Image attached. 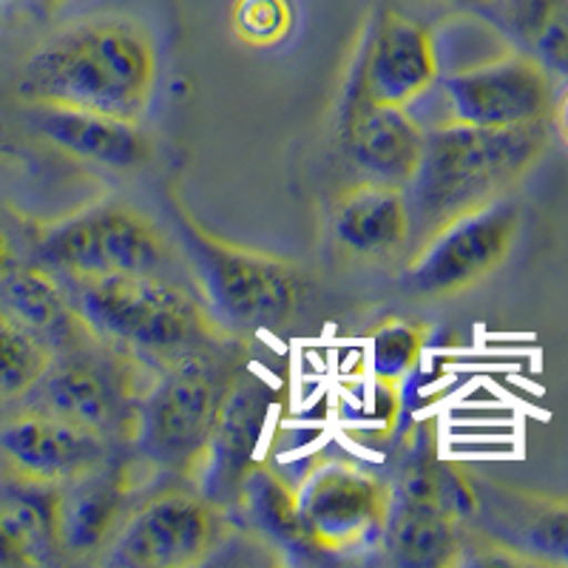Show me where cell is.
<instances>
[{
  "label": "cell",
  "instance_id": "5b68a950",
  "mask_svg": "<svg viewBox=\"0 0 568 568\" xmlns=\"http://www.w3.org/2000/svg\"><path fill=\"white\" fill-rule=\"evenodd\" d=\"M169 216L176 242L194 271L200 296L213 318L233 336L282 329L296 318L304 298V271L284 256L227 242L169 196Z\"/></svg>",
  "mask_w": 568,
  "mask_h": 568
},
{
  "label": "cell",
  "instance_id": "7a4b0ae2",
  "mask_svg": "<svg viewBox=\"0 0 568 568\" xmlns=\"http://www.w3.org/2000/svg\"><path fill=\"white\" fill-rule=\"evenodd\" d=\"M91 336L129 355L151 375L222 349L233 336L207 311L196 287L151 273L60 276Z\"/></svg>",
  "mask_w": 568,
  "mask_h": 568
},
{
  "label": "cell",
  "instance_id": "7c38bea8",
  "mask_svg": "<svg viewBox=\"0 0 568 568\" xmlns=\"http://www.w3.org/2000/svg\"><path fill=\"white\" fill-rule=\"evenodd\" d=\"M475 506L464 526L517 562L568 568V500L471 478Z\"/></svg>",
  "mask_w": 568,
  "mask_h": 568
},
{
  "label": "cell",
  "instance_id": "f1b7e54d",
  "mask_svg": "<svg viewBox=\"0 0 568 568\" xmlns=\"http://www.w3.org/2000/svg\"><path fill=\"white\" fill-rule=\"evenodd\" d=\"M551 116H555L557 134H560L562 142L568 145V91L555 103V111H551Z\"/></svg>",
  "mask_w": 568,
  "mask_h": 568
},
{
  "label": "cell",
  "instance_id": "4316f807",
  "mask_svg": "<svg viewBox=\"0 0 568 568\" xmlns=\"http://www.w3.org/2000/svg\"><path fill=\"white\" fill-rule=\"evenodd\" d=\"M0 566H32V560L27 557L18 537L9 529L3 511H0Z\"/></svg>",
  "mask_w": 568,
  "mask_h": 568
},
{
  "label": "cell",
  "instance_id": "4dcf8cb0",
  "mask_svg": "<svg viewBox=\"0 0 568 568\" xmlns=\"http://www.w3.org/2000/svg\"><path fill=\"white\" fill-rule=\"evenodd\" d=\"M43 3H60V0H43Z\"/></svg>",
  "mask_w": 568,
  "mask_h": 568
},
{
  "label": "cell",
  "instance_id": "d6986e66",
  "mask_svg": "<svg viewBox=\"0 0 568 568\" xmlns=\"http://www.w3.org/2000/svg\"><path fill=\"white\" fill-rule=\"evenodd\" d=\"M333 242L355 258H389L413 242L404 187L384 182H355L342 191L329 213Z\"/></svg>",
  "mask_w": 568,
  "mask_h": 568
},
{
  "label": "cell",
  "instance_id": "6da1fadb",
  "mask_svg": "<svg viewBox=\"0 0 568 568\" xmlns=\"http://www.w3.org/2000/svg\"><path fill=\"white\" fill-rule=\"evenodd\" d=\"M160 58L131 18H89L45 40L20 71L27 103L63 105L142 123L154 100Z\"/></svg>",
  "mask_w": 568,
  "mask_h": 568
},
{
  "label": "cell",
  "instance_id": "8fae6325",
  "mask_svg": "<svg viewBox=\"0 0 568 568\" xmlns=\"http://www.w3.org/2000/svg\"><path fill=\"white\" fill-rule=\"evenodd\" d=\"M438 89L449 123L515 129L546 123L555 111V74L520 49L455 71Z\"/></svg>",
  "mask_w": 568,
  "mask_h": 568
},
{
  "label": "cell",
  "instance_id": "ac0fdd59",
  "mask_svg": "<svg viewBox=\"0 0 568 568\" xmlns=\"http://www.w3.org/2000/svg\"><path fill=\"white\" fill-rule=\"evenodd\" d=\"M387 562L400 568H446L464 562V520L433 495L395 489L387 520L378 531Z\"/></svg>",
  "mask_w": 568,
  "mask_h": 568
},
{
  "label": "cell",
  "instance_id": "3957f363",
  "mask_svg": "<svg viewBox=\"0 0 568 568\" xmlns=\"http://www.w3.org/2000/svg\"><path fill=\"white\" fill-rule=\"evenodd\" d=\"M546 149V123L480 129L446 120L426 131L420 165L404 187L415 242L460 213L509 196Z\"/></svg>",
  "mask_w": 568,
  "mask_h": 568
},
{
  "label": "cell",
  "instance_id": "8992f818",
  "mask_svg": "<svg viewBox=\"0 0 568 568\" xmlns=\"http://www.w3.org/2000/svg\"><path fill=\"white\" fill-rule=\"evenodd\" d=\"M34 258L58 276L151 273L196 287L182 247L176 251L169 233L125 202H94L40 225Z\"/></svg>",
  "mask_w": 568,
  "mask_h": 568
},
{
  "label": "cell",
  "instance_id": "83f0119b",
  "mask_svg": "<svg viewBox=\"0 0 568 568\" xmlns=\"http://www.w3.org/2000/svg\"><path fill=\"white\" fill-rule=\"evenodd\" d=\"M18 265H20L18 245H14L12 233H9L7 227L0 225V278L9 276V273H12Z\"/></svg>",
  "mask_w": 568,
  "mask_h": 568
},
{
  "label": "cell",
  "instance_id": "277c9868",
  "mask_svg": "<svg viewBox=\"0 0 568 568\" xmlns=\"http://www.w3.org/2000/svg\"><path fill=\"white\" fill-rule=\"evenodd\" d=\"M242 342L151 375L129 446L145 469L182 484L200 480L222 404L242 373Z\"/></svg>",
  "mask_w": 568,
  "mask_h": 568
},
{
  "label": "cell",
  "instance_id": "f546056e",
  "mask_svg": "<svg viewBox=\"0 0 568 568\" xmlns=\"http://www.w3.org/2000/svg\"><path fill=\"white\" fill-rule=\"evenodd\" d=\"M444 3L458 9H489L495 0H444Z\"/></svg>",
  "mask_w": 568,
  "mask_h": 568
},
{
  "label": "cell",
  "instance_id": "4fadbf2b",
  "mask_svg": "<svg viewBox=\"0 0 568 568\" xmlns=\"http://www.w3.org/2000/svg\"><path fill=\"white\" fill-rule=\"evenodd\" d=\"M116 453L125 449L83 426L29 407L0 424V475L27 484L63 486Z\"/></svg>",
  "mask_w": 568,
  "mask_h": 568
},
{
  "label": "cell",
  "instance_id": "ffe728a7",
  "mask_svg": "<svg viewBox=\"0 0 568 568\" xmlns=\"http://www.w3.org/2000/svg\"><path fill=\"white\" fill-rule=\"evenodd\" d=\"M0 311L43 338L54 355L74 353L98 342L85 327L58 273L38 262L34 265L20 262L9 276L0 278Z\"/></svg>",
  "mask_w": 568,
  "mask_h": 568
},
{
  "label": "cell",
  "instance_id": "484cf974",
  "mask_svg": "<svg viewBox=\"0 0 568 568\" xmlns=\"http://www.w3.org/2000/svg\"><path fill=\"white\" fill-rule=\"evenodd\" d=\"M291 0H233L231 27L236 40L251 49H273L293 32Z\"/></svg>",
  "mask_w": 568,
  "mask_h": 568
},
{
  "label": "cell",
  "instance_id": "7402d4cb",
  "mask_svg": "<svg viewBox=\"0 0 568 568\" xmlns=\"http://www.w3.org/2000/svg\"><path fill=\"white\" fill-rule=\"evenodd\" d=\"M231 506H236L245 529L271 549L307 546L302 535V520H298L296 486L287 484L265 460H253L242 471Z\"/></svg>",
  "mask_w": 568,
  "mask_h": 568
},
{
  "label": "cell",
  "instance_id": "30bf717a",
  "mask_svg": "<svg viewBox=\"0 0 568 568\" xmlns=\"http://www.w3.org/2000/svg\"><path fill=\"white\" fill-rule=\"evenodd\" d=\"M296 497L304 542L342 555L378 540L393 504V484L355 460L322 458L296 486Z\"/></svg>",
  "mask_w": 568,
  "mask_h": 568
},
{
  "label": "cell",
  "instance_id": "cb8c5ba5",
  "mask_svg": "<svg viewBox=\"0 0 568 568\" xmlns=\"http://www.w3.org/2000/svg\"><path fill=\"white\" fill-rule=\"evenodd\" d=\"M54 362V349L23 327L18 318L0 311V400L27 398Z\"/></svg>",
  "mask_w": 568,
  "mask_h": 568
},
{
  "label": "cell",
  "instance_id": "5bb4252c",
  "mask_svg": "<svg viewBox=\"0 0 568 568\" xmlns=\"http://www.w3.org/2000/svg\"><path fill=\"white\" fill-rule=\"evenodd\" d=\"M438 78L440 60L433 32L409 14L382 12L364 49L353 100L409 109Z\"/></svg>",
  "mask_w": 568,
  "mask_h": 568
},
{
  "label": "cell",
  "instance_id": "e0dca14e",
  "mask_svg": "<svg viewBox=\"0 0 568 568\" xmlns=\"http://www.w3.org/2000/svg\"><path fill=\"white\" fill-rule=\"evenodd\" d=\"M344 142L364 180L407 187L424 156L426 129L404 105L353 100Z\"/></svg>",
  "mask_w": 568,
  "mask_h": 568
},
{
  "label": "cell",
  "instance_id": "2e32d148",
  "mask_svg": "<svg viewBox=\"0 0 568 568\" xmlns=\"http://www.w3.org/2000/svg\"><path fill=\"white\" fill-rule=\"evenodd\" d=\"M32 129L60 154L109 171H136L151 160V140L140 123L63 105L29 103Z\"/></svg>",
  "mask_w": 568,
  "mask_h": 568
},
{
  "label": "cell",
  "instance_id": "603a6c76",
  "mask_svg": "<svg viewBox=\"0 0 568 568\" xmlns=\"http://www.w3.org/2000/svg\"><path fill=\"white\" fill-rule=\"evenodd\" d=\"M520 52L540 60L555 78H568V0H495Z\"/></svg>",
  "mask_w": 568,
  "mask_h": 568
},
{
  "label": "cell",
  "instance_id": "9c48e42d",
  "mask_svg": "<svg viewBox=\"0 0 568 568\" xmlns=\"http://www.w3.org/2000/svg\"><path fill=\"white\" fill-rule=\"evenodd\" d=\"M222 511L200 489H165L134 504L94 562L109 568L202 566L222 540Z\"/></svg>",
  "mask_w": 568,
  "mask_h": 568
},
{
  "label": "cell",
  "instance_id": "52a82bcc",
  "mask_svg": "<svg viewBox=\"0 0 568 568\" xmlns=\"http://www.w3.org/2000/svg\"><path fill=\"white\" fill-rule=\"evenodd\" d=\"M149 382V369L94 342L74 353L54 355L49 373L20 400V407L83 426L129 453L140 395Z\"/></svg>",
  "mask_w": 568,
  "mask_h": 568
},
{
  "label": "cell",
  "instance_id": "d4e9b609",
  "mask_svg": "<svg viewBox=\"0 0 568 568\" xmlns=\"http://www.w3.org/2000/svg\"><path fill=\"white\" fill-rule=\"evenodd\" d=\"M426 347V327L404 316L384 318L369 336V364L373 375L389 384H404L420 364Z\"/></svg>",
  "mask_w": 568,
  "mask_h": 568
},
{
  "label": "cell",
  "instance_id": "ba28073f",
  "mask_svg": "<svg viewBox=\"0 0 568 568\" xmlns=\"http://www.w3.org/2000/svg\"><path fill=\"white\" fill-rule=\"evenodd\" d=\"M517 233L520 207L509 196L460 213L415 242L404 287L418 298L460 296L504 265Z\"/></svg>",
  "mask_w": 568,
  "mask_h": 568
},
{
  "label": "cell",
  "instance_id": "44dd1931",
  "mask_svg": "<svg viewBox=\"0 0 568 568\" xmlns=\"http://www.w3.org/2000/svg\"><path fill=\"white\" fill-rule=\"evenodd\" d=\"M267 400L262 384L253 382L251 387L240 378L233 382L225 404H222L220 424L213 433L211 449H207L205 466L196 480L202 495L220 506H231L236 486H240L242 471L253 464L258 435L265 429Z\"/></svg>",
  "mask_w": 568,
  "mask_h": 568
},
{
  "label": "cell",
  "instance_id": "9a60e30c",
  "mask_svg": "<svg viewBox=\"0 0 568 568\" xmlns=\"http://www.w3.org/2000/svg\"><path fill=\"white\" fill-rule=\"evenodd\" d=\"M131 469L120 455L60 486L58 549L94 562L131 509Z\"/></svg>",
  "mask_w": 568,
  "mask_h": 568
}]
</instances>
